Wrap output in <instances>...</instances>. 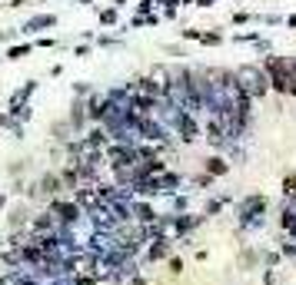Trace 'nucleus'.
I'll return each mask as SVG.
<instances>
[{
  "label": "nucleus",
  "instance_id": "1",
  "mask_svg": "<svg viewBox=\"0 0 296 285\" xmlns=\"http://www.w3.org/2000/svg\"><path fill=\"white\" fill-rule=\"evenodd\" d=\"M50 212L57 216V222H64V226H73V222L80 219V206L77 202H64V199H54L50 202Z\"/></svg>",
  "mask_w": 296,
  "mask_h": 285
},
{
  "label": "nucleus",
  "instance_id": "2",
  "mask_svg": "<svg viewBox=\"0 0 296 285\" xmlns=\"http://www.w3.org/2000/svg\"><path fill=\"white\" fill-rule=\"evenodd\" d=\"M263 209H266V199L263 196H250V199H243V202H240V216H243V219H253V216L263 212Z\"/></svg>",
  "mask_w": 296,
  "mask_h": 285
},
{
  "label": "nucleus",
  "instance_id": "3",
  "mask_svg": "<svg viewBox=\"0 0 296 285\" xmlns=\"http://www.w3.org/2000/svg\"><path fill=\"white\" fill-rule=\"evenodd\" d=\"M170 255V242L167 239H153V246H150V252H146V259L150 262H160V259H167Z\"/></svg>",
  "mask_w": 296,
  "mask_h": 285
},
{
  "label": "nucleus",
  "instance_id": "4",
  "mask_svg": "<svg viewBox=\"0 0 296 285\" xmlns=\"http://www.w3.org/2000/svg\"><path fill=\"white\" fill-rule=\"evenodd\" d=\"M176 126H180V133H183V139H186V142L196 139V123H193L190 116H180V119H176Z\"/></svg>",
  "mask_w": 296,
  "mask_h": 285
},
{
  "label": "nucleus",
  "instance_id": "5",
  "mask_svg": "<svg viewBox=\"0 0 296 285\" xmlns=\"http://www.w3.org/2000/svg\"><path fill=\"white\" fill-rule=\"evenodd\" d=\"M196 222H200V219H183V216H176V219H173V229H176V236H186V232H190L193 226H196Z\"/></svg>",
  "mask_w": 296,
  "mask_h": 285
},
{
  "label": "nucleus",
  "instance_id": "6",
  "mask_svg": "<svg viewBox=\"0 0 296 285\" xmlns=\"http://www.w3.org/2000/svg\"><path fill=\"white\" fill-rule=\"evenodd\" d=\"M226 169H230V166H226L223 159H207V173H210V176H223Z\"/></svg>",
  "mask_w": 296,
  "mask_h": 285
},
{
  "label": "nucleus",
  "instance_id": "7",
  "mask_svg": "<svg viewBox=\"0 0 296 285\" xmlns=\"http://www.w3.org/2000/svg\"><path fill=\"white\" fill-rule=\"evenodd\" d=\"M283 189H286L289 199H296V176H286V179H283Z\"/></svg>",
  "mask_w": 296,
  "mask_h": 285
},
{
  "label": "nucleus",
  "instance_id": "8",
  "mask_svg": "<svg viewBox=\"0 0 296 285\" xmlns=\"http://www.w3.org/2000/svg\"><path fill=\"white\" fill-rule=\"evenodd\" d=\"M43 189H47V192H57V189H60V179H57V176H47V179H43Z\"/></svg>",
  "mask_w": 296,
  "mask_h": 285
},
{
  "label": "nucleus",
  "instance_id": "9",
  "mask_svg": "<svg viewBox=\"0 0 296 285\" xmlns=\"http://www.w3.org/2000/svg\"><path fill=\"white\" fill-rule=\"evenodd\" d=\"M0 206H4V199H0Z\"/></svg>",
  "mask_w": 296,
  "mask_h": 285
}]
</instances>
